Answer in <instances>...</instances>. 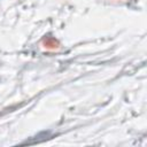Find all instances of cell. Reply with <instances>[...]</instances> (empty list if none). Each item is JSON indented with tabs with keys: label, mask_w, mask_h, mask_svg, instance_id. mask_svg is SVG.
<instances>
[{
	"label": "cell",
	"mask_w": 147,
	"mask_h": 147,
	"mask_svg": "<svg viewBox=\"0 0 147 147\" xmlns=\"http://www.w3.org/2000/svg\"><path fill=\"white\" fill-rule=\"evenodd\" d=\"M52 136H53V134H52L51 131H42V132H39L37 136L32 137L31 139L23 141L22 145H26V144H28V145H31V144H36V142H41V141H45V140L52 138Z\"/></svg>",
	"instance_id": "6da1fadb"
}]
</instances>
